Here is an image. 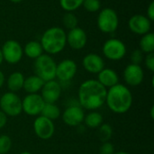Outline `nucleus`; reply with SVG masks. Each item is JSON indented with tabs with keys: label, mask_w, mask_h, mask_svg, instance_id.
<instances>
[{
	"label": "nucleus",
	"mask_w": 154,
	"mask_h": 154,
	"mask_svg": "<svg viewBox=\"0 0 154 154\" xmlns=\"http://www.w3.org/2000/svg\"><path fill=\"white\" fill-rule=\"evenodd\" d=\"M124 79L125 83L132 87L139 86L143 83L144 79V72L140 65L129 64L124 70Z\"/></svg>",
	"instance_id": "2eb2a0df"
},
{
	"label": "nucleus",
	"mask_w": 154,
	"mask_h": 154,
	"mask_svg": "<svg viewBox=\"0 0 154 154\" xmlns=\"http://www.w3.org/2000/svg\"><path fill=\"white\" fill-rule=\"evenodd\" d=\"M97 81L106 88H110L119 83V77L114 69L104 68L97 75Z\"/></svg>",
	"instance_id": "a211bd4d"
},
{
	"label": "nucleus",
	"mask_w": 154,
	"mask_h": 154,
	"mask_svg": "<svg viewBox=\"0 0 154 154\" xmlns=\"http://www.w3.org/2000/svg\"><path fill=\"white\" fill-rule=\"evenodd\" d=\"M61 95V86L55 79L44 82L41 90V96L45 103L55 104Z\"/></svg>",
	"instance_id": "ddd939ff"
},
{
	"label": "nucleus",
	"mask_w": 154,
	"mask_h": 154,
	"mask_svg": "<svg viewBox=\"0 0 154 154\" xmlns=\"http://www.w3.org/2000/svg\"><path fill=\"white\" fill-rule=\"evenodd\" d=\"M140 50L143 53H152L154 51V33L149 32L142 36L140 42Z\"/></svg>",
	"instance_id": "5701e85b"
},
{
	"label": "nucleus",
	"mask_w": 154,
	"mask_h": 154,
	"mask_svg": "<svg viewBox=\"0 0 154 154\" xmlns=\"http://www.w3.org/2000/svg\"><path fill=\"white\" fill-rule=\"evenodd\" d=\"M23 50V53L30 59H37L42 54H43V49L42 47V44L40 42L37 41H31L28 42Z\"/></svg>",
	"instance_id": "412c9836"
},
{
	"label": "nucleus",
	"mask_w": 154,
	"mask_h": 154,
	"mask_svg": "<svg viewBox=\"0 0 154 154\" xmlns=\"http://www.w3.org/2000/svg\"><path fill=\"white\" fill-rule=\"evenodd\" d=\"M77 70L78 66L73 60H63L56 66V78L61 82H69L75 77Z\"/></svg>",
	"instance_id": "9b49d317"
},
{
	"label": "nucleus",
	"mask_w": 154,
	"mask_h": 154,
	"mask_svg": "<svg viewBox=\"0 0 154 154\" xmlns=\"http://www.w3.org/2000/svg\"><path fill=\"white\" fill-rule=\"evenodd\" d=\"M56 66L57 63L51 55L42 54L34 60V73L44 82L50 81L56 78Z\"/></svg>",
	"instance_id": "20e7f679"
},
{
	"label": "nucleus",
	"mask_w": 154,
	"mask_h": 154,
	"mask_svg": "<svg viewBox=\"0 0 154 154\" xmlns=\"http://www.w3.org/2000/svg\"><path fill=\"white\" fill-rule=\"evenodd\" d=\"M19 154H32L31 152H21V153Z\"/></svg>",
	"instance_id": "ea45409f"
},
{
	"label": "nucleus",
	"mask_w": 154,
	"mask_h": 154,
	"mask_svg": "<svg viewBox=\"0 0 154 154\" xmlns=\"http://www.w3.org/2000/svg\"><path fill=\"white\" fill-rule=\"evenodd\" d=\"M24 76L22 72L14 71L9 75L6 80V86L10 92L16 93L23 89V82H24Z\"/></svg>",
	"instance_id": "aec40b11"
},
{
	"label": "nucleus",
	"mask_w": 154,
	"mask_h": 154,
	"mask_svg": "<svg viewBox=\"0 0 154 154\" xmlns=\"http://www.w3.org/2000/svg\"><path fill=\"white\" fill-rule=\"evenodd\" d=\"M100 154H114L115 153V147L114 144L110 142H105L100 146Z\"/></svg>",
	"instance_id": "7c9ffc66"
},
{
	"label": "nucleus",
	"mask_w": 154,
	"mask_h": 154,
	"mask_svg": "<svg viewBox=\"0 0 154 154\" xmlns=\"http://www.w3.org/2000/svg\"><path fill=\"white\" fill-rule=\"evenodd\" d=\"M12 148V140L8 135H0V154H6Z\"/></svg>",
	"instance_id": "cd10ccee"
},
{
	"label": "nucleus",
	"mask_w": 154,
	"mask_h": 154,
	"mask_svg": "<svg viewBox=\"0 0 154 154\" xmlns=\"http://www.w3.org/2000/svg\"><path fill=\"white\" fill-rule=\"evenodd\" d=\"M84 0H60V5L61 8L66 12H73L79 9Z\"/></svg>",
	"instance_id": "a878e982"
},
{
	"label": "nucleus",
	"mask_w": 154,
	"mask_h": 154,
	"mask_svg": "<svg viewBox=\"0 0 154 154\" xmlns=\"http://www.w3.org/2000/svg\"><path fill=\"white\" fill-rule=\"evenodd\" d=\"M84 69L92 74H98L105 68V61L101 56L97 53H88L82 60Z\"/></svg>",
	"instance_id": "f3484780"
},
{
	"label": "nucleus",
	"mask_w": 154,
	"mask_h": 154,
	"mask_svg": "<svg viewBox=\"0 0 154 154\" xmlns=\"http://www.w3.org/2000/svg\"><path fill=\"white\" fill-rule=\"evenodd\" d=\"M33 130L38 138L42 140H49L54 134L55 125L53 121L40 115L33 122Z\"/></svg>",
	"instance_id": "9d476101"
},
{
	"label": "nucleus",
	"mask_w": 154,
	"mask_h": 154,
	"mask_svg": "<svg viewBox=\"0 0 154 154\" xmlns=\"http://www.w3.org/2000/svg\"><path fill=\"white\" fill-rule=\"evenodd\" d=\"M113 135V128L109 124H102L98 127V137L102 143L109 142Z\"/></svg>",
	"instance_id": "393cba45"
},
{
	"label": "nucleus",
	"mask_w": 154,
	"mask_h": 154,
	"mask_svg": "<svg viewBox=\"0 0 154 154\" xmlns=\"http://www.w3.org/2000/svg\"><path fill=\"white\" fill-rule=\"evenodd\" d=\"M40 42L43 51H46L49 55H55L66 47L67 33L60 27H51L42 33Z\"/></svg>",
	"instance_id": "7ed1b4c3"
},
{
	"label": "nucleus",
	"mask_w": 154,
	"mask_h": 154,
	"mask_svg": "<svg viewBox=\"0 0 154 154\" xmlns=\"http://www.w3.org/2000/svg\"><path fill=\"white\" fill-rule=\"evenodd\" d=\"M82 5L88 12L95 13L100 9L101 3L99 0H84Z\"/></svg>",
	"instance_id": "c85d7f7f"
},
{
	"label": "nucleus",
	"mask_w": 154,
	"mask_h": 154,
	"mask_svg": "<svg viewBox=\"0 0 154 154\" xmlns=\"http://www.w3.org/2000/svg\"><path fill=\"white\" fill-rule=\"evenodd\" d=\"M44 81L36 75H32L24 79L23 89L28 94H37L42 88Z\"/></svg>",
	"instance_id": "6ab92c4d"
},
{
	"label": "nucleus",
	"mask_w": 154,
	"mask_h": 154,
	"mask_svg": "<svg viewBox=\"0 0 154 154\" xmlns=\"http://www.w3.org/2000/svg\"><path fill=\"white\" fill-rule=\"evenodd\" d=\"M147 17H148V19L151 21V22H152L154 20V2L153 1H152L151 3H150V5H149V6H148V8H147V15H146Z\"/></svg>",
	"instance_id": "473e14b6"
},
{
	"label": "nucleus",
	"mask_w": 154,
	"mask_h": 154,
	"mask_svg": "<svg viewBox=\"0 0 154 154\" xmlns=\"http://www.w3.org/2000/svg\"><path fill=\"white\" fill-rule=\"evenodd\" d=\"M4 61V59H3V55H2V51H1V49H0V65L3 63Z\"/></svg>",
	"instance_id": "c9c22d12"
},
{
	"label": "nucleus",
	"mask_w": 154,
	"mask_h": 154,
	"mask_svg": "<svg viewBox=\"0 0 154 154\" xmlns=\"http://www.w3.org/2000/svg\"><path fill=\"white\" fill-rule=\"evenodd\" d=\"M131 61H132V64H135V65H140L143 61V59H144V56H143V52L140 50V49H137V50H134L132 54H131Z\"/></svg>",
	"instance_id": "c756f323"
},
{
	"label": "nucleus",
	"mask_w": 154,
	"mask_h": 154,
	"mask_svg": "<svg viewBox=\"0 0 154 154\" xmlns=\"http://www.w3.org/2000/svg\"><path fill=\"white\" fill-rule=\"evenodd\" d=\"M128 27L134 33L138 35H144L151 31L152 22L146 15L134 14L129 19Z\"/></svg>",
	"instance_id": "4468645a"
},
{
	"label": "nucleus",
	"mask_w": 154,
	"mask_h": 154,
	"mask_svg": "<svg viewBox=\"0 0 154 154\" xmlns=\"http://www.w3.org/2000/svg\"><path fill=\"white\" fill-rule=\"evenodd\" d=\"M144 62H145V66L147 67V69L153 72L154 71V53H148L144 59Z\"/></svg>",
	"instance_id": "2f4dec72"
},
{
	"label": "nucleus",
	"mask_w": 154,
	"mask_h": 154,
	"mask_svg": "<svg viewBox=\"0 0 154 154\" xmlns=\"http://www.w3.org/2000/svg\"><path fill=\"white\" fill-rule=\"evenodd\" d=\"M114 154H129L126 152H115Z\"/></svg>",
	"instance_id": "58836bf2"
},
{
	"label": "nucleus",
	"mask_w": 154,
	"mask_h": 154,
	"mask_svg": "<svg viewBox=\"0 0 154 154\" xmlns=\"http://www.w3.org/2000/svg\"><path fill=\"white\" fill-rule=\"evenodd\" d=\"M4 60L9 64H17L23 58V50L22 45L15 40H7L1 48Z\"/></svg>",
	"instance_id": "6e6552de"
},
{
	"label": "nucleus",
	"mask_w": 154,
	"mask_h": 154,
	"mask_svg": "<svg viewBox=\"0 0 154 154\" xmlns=\"http://www.w3.org/2000/svg\"><path fill=\"white\" fill-rule=\"evenodd\" d=\"M44 104L45 102L40 94H28L22 100V109L28 116H38L41 115Z\"/></svg>",
	"instance_id": "1a4fd4ad"
},
{
	"label": "nucleus",
	"mask_w": 154,
	"mask_h": 154,
	"mask_svg": "<svg viewBox=\"0 0 154 154\" xmlns=\"http://www.w3.org/2000/svg\"><path fill=\"white\" fill-rule=\"evenodd\" d=\"M97 26L102 32L112 33L116 32L119 25V18L116 12L109 7L100 11L97 16Z\"/></svg>",
	"instance_id": "39448f33"
},
{
	"label": "nucleus",
	"mask_w": 154,
	"mask_h": 154,
	"mask_svg": "<svg viewBox=\"0 0 154 154\" xmlns=\"http://www.w3.org/2000/svg\"><path fill=\"white\" fill-rule=\"evenodd\" d=\"M4 83H5V75H4V73L0 70V88L3 87Z\"/></svg>",
	"instance_id": "f704fd0d"
},
{
	"label": "nucleus",
	"mask_w": 154,
	"mask_h": 154,
	"mask_svg": "<svg viewBox=\"0 0 154 154\" xmlns=\"http://www.w3.org/2000/svg\"><path fill=\"white\" fill-rule=\"evenodd\" d=\"M63 24L65 28L71 30L78 26V17L72 12H67L63 16Z\"/></svg>",
	"instance_id": "bb28decb"
},
{
	"label": "nucleus",
	"mask_w": 154,
	"mask_h": 154,
	"mask_svg": "<svg viewBox=\"0 0 154 154\" xmlns=\"http://www.w3.org/2000/svg\"><path fill=\"white\" fill-rule=\"evenodd\" d=\"M10 2H12V3H20V2H22L23 0H9Z\"/></svg>",
	"instance_id": "4c0bfd02"
},
{
	"label": "nucleus",
	"mask_w": 154,
	"mask_h": 154,
	"mask_svg": "<svg viewBox=\"0 0 154 154\" xmlns=\"http://www.w3.org/2000/svg\"><path fill=\"white\" fill-rule=\"evenodd\" d=\"M0 108L7 116H17L23 112L22 99L16 93L8 91L0 97Z\"/></svg>",
	"instance_id": "423d86ee"
},
{
	"label": "nucleus",
	"mask_w": 154,
	"mask_h": 154,
	"mask_svg": "<svg viewBox=\"0 0 154 154\" xmlns=\"http://www.w3.org/2000/svg\"><path fill=\"white\" fill-rule=\"evenodd\" d=\"M61 116L65 125L75 127L80 125L84 122L85 113L80 106H70L64 110Z\"/></svg>",
	"instance_id": "f8f14e48"
},
{
	"label": "nucleus",
	"mask_w": 154,
	"mask_h": 154,
	"mask_svg": "<svg viewBox=\"0 0 154 154\" xmlns=\"http://www.w3.org/2000/svg\"><path fill=\"white\" fill-rule=\"evenodd\" d=\"M41 116H42L51 121H55L58 118H60V109L55 104L45 103L44 106L42 110Z\"/></svg>",
	"instance_id": "b1692460"
},
{
	"label": "nucleus",
	"mask_w": 154,
	"mask_h": 154,
	"mask_svg": "<svg viewBox=\"0 0 154 154\" xmlns=\"http://www.w3.org/2000/svg\"><path fill=\"white\" fill-rule=\"evenodd\" d=\"M153 110L154 107L152 106V109H151V116H152V119H153Z\"/></svg>",
	"instance_id": "e433bc0d"
},
{
	"label": "nucleus",
	"mask_w": 154,
	"mask_h": 154,
	"mask_svg": "<svg viewBox=\"0 0 154 154\" xmlns=\"http://www.w3.org/2000/svg\"><path fill=\"white\" fill-rule=\"evenodd\" d=\"M88 42V36L86 32L79 27H75L69 31L67 34V43L73 50L83 49Z\"/></svg>",
	"instance_id": "dca6fc26"
},
{
	"label": "nucleus",
	"mask_w": 154,
	"mask_h": 154,
	"mask_svg": "<svg viewBox=\"0 0 154 154\" xmlns=\"http://www.w3.org/2000/svg\"><path fill=\"white\" fill-rule=\"evenodd\" d=\"M103 122H104L103 116L97 111H92L88 113L87 116H85L84 117V123L86 126L91 129L98 128L103 124Z\"/></svg>",
	"instance_id": "4be33fe9"
},
{
	"label": "nucleus",
	"mask_w": 154,
	"mask_h": 154,
	"mask_svg": "<svg viewBox=\"0 0 154 154\" xmlns=\"http://www.w3.org/2000/svg\"><path fill=\"white\" fill-rule=\"evenodd\" d=\"M105 104L115 114H125L132 107L133 94L126 86L118 83L108 88Z\"/></svg>",
	"instance_id": "f03ea898"
},
{
	"label": "nucleus",
	"mask_w": 154,
	"mask_h": 154,
	"mask_svg": "<svg viewBox=\"0 0 154 154\" xmlns=\"http://www.w3.org/2000/svg\"><path fill=\"white\" fill-rule=\"evenodd\" d=\"M107 89L97 79H88L79 88L78 98L79 106L86 110L95 111L106 103Z\"/></svg>",
	"instance_id": "f257e3e1"
},
{
	"label": "nucleus",
	"mask_w": 154,
	"mask_h": 154,
	"mask_svg": "<svg viewBox=\"0 0 154 154\" xmlns=\"http://www.w3.org/2000/svg\"><path fill=\"white\" fill-rule=\"evenodd\" d=\"M7 123V116L0 110V130L5 126Z\"/></svg>",
	"instance_id": "72a5a7b5"
},
{
	"label": "nucleus",
	"mask_w": 154,
	"mask_h": 154,
	"mask_svg": "<svg viewBox=\"0 0 154 154\" xmlns=\"http://www.w3.org/2000/svg\"><path fill=\"white\" fill-rule=\"evenodd\" d=\"M103 54L110 60L117 61L122 60L126 54V46L119 39L111 38L105 42L103 48Z\"/></svg>",
	"instance_id": "0eeeda50"
}]
</instances>
